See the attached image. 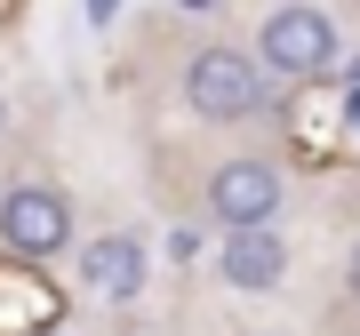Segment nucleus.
<instances>
[{"mask_svg":"<svg viewBox=\"0 0 360 336\" xmlns=\"http://www.w3.org/2000/svg\"><path fill=\"white\" fill-rule=\"evenodd\" d=\"M40 336H65V328H40Z\"/></svg>","mask_w":360,"mask_h":336,"instance_id":"nucleus-12","label":"nucleus"},{"mask_svg":"<svg viewBox=\"0 0 360 336\" xmlns=\"http://www.w3.org/2000/svg\"><path fill=\"white\" fill-rule=\"evenodd\" d=\"M345 280H352V297H360V240H352V264H345Z\"/></svg>","mask_w":360,"mask_h":336,"instance_id":"nucleus-10","label":"nucleus"},{"mask_svg":"<svg viewBox=\"0 0 360 336\" xmlns=\"http://www.w3.org/2000/svg\"><path fill=\"white\" fill-rule=\"evenodd\" d=\"M0 129H8V96H0Z\"/></svg>","mask_w":360,"mask_h":336,"instance_id":"nucleus-11","label":"nucleus"},{"mask_svg":"<svg viewBox=\"0 0 360 336\" xmlns=\"http://www.w3.org/2000/svg\"><path fill=\"white\" fill-rule=\"evenodd\" d=\"M217 272H224V288H281L288 280V240H281V224H224V240H217Z\"/></svg>","mask_w":360,"mask_h":336,"instance_id":"nucleus-6","label":"nucleus"},{"mask_svg":"<svg viewBox=\"0 0 360 336\" xmlns=\"http://www.w3.org/2000/svg\"><path fill=\"white\" fill-rule=\"evenodd\" d=\"M176 96H184L193 120H208V129H240V120L272 112V72L248 49H224V40H217V49H200L193 65H184Z\"/></svg>","mask_w":360,"mask_h":336,"instance_id":"nucleus-1","label":"nucleus"},{"mask_svg":"<svg viewBox=\"0 0 360 336\" xmlns=\"http://www.w3.org/2000/svg\"><path fill=\"white\" fill-rule=\"evenodd\" d=\"M352 80H360V56H352Z\"/></svg>","mask_w":360,"mask_h":336,"instance_id":"nucleus-13","label":"nucleus"},{"mask_svg":"<svg viewBox=\"0 0 360 336\" xmlns=\"http://www.w3.org/2000/svg\"><path fill=\"white\" fill-rule=\"evenodd\" d=\"M168 257H176V264L200 257V233H193V224H176V233H168Z\"/></svg>","mask_w":360,"mask_h":336,"instance_id":"nucleus-7","label":"nucleus"},{"mask_svg":"<svg viewBox=\"0 0 360 336\" xmlns=\"http://www.w3.org/2000/svg\"><path fill=\"white\" fill-rule=\"evenodd\" d=\"M72 240H80V217H72V200L56 193V184L25 176V184L0 193V248H8L16 264H56Z\"/></svg>","mask_w":360,"mask_h":336,"instance_id":"nucleus-3","label":"nucleus"},{"mask_svg":"<svg viewBox=\"0 0 360 336\" xmlns=\"http://www.w3.org/2000/svg\"><path fill=\"white\" fill-rule=\"evenodd\" d=\"M80 280L96 288L104 304H136L144 297V280H153V248H144L136 233H96V240H80Z\"/></svg>","mask_w":360,"mask_h":336,"instance_id":"nucleus-5","label":"nucleus"},{"mask_svg":"<svg viewBox=\"0 0 360 336\" xmlns=\"http://www.w3.org/2000/svg\"><path fill=\"white\" fill-rule=\"evenodd\" d=\"M336 56H345V32H336V16L312 8V0H288V8H272L264 25H257V65L281 80V89L328 80Z\"/></svg>","mask_w":360,"mask_h":336,"instance_id":"nucleus-2","label":"nucleus"},{"mask_svg":"<svg viewBox=\"0 0 360 336\" xmlns=\"http://www.w3.org/2000/svg\"><path fill=\"white\" fill-rule=\"evenodd\" d=\"M345 129L360 136V80H352V89H345Z\"/></svg>","mask_w":360,"mask_h":336,"instance_id":"nucleus-8","label":"nucleus"},{"mask_svg":"<svg viewBox=\"0 0 360 336\" xmlns=\"http://www.w3.org/2000/svg\"><path fill=\"white\" fill-rule=\"evenodd\" d=\"M112 8L120 0H89V25H112Z\"/></svg>","mask_w":360,"mask_h":336,"instance_id":"nucleus-9","label":"nucleus"},{"mask_svg":"<svg viewBox=\"0 0 360 336\" xmlns=\"http://www.w3.org/2000/svg\"><path fill=\"white\" fill-rule=\"evenodd\" d=\"M281 200H288V176L264 153H232L208 168V217L217 224H281Z\"/></svg>","mask_w":360,"mask_h":336,"instance_id":"nucleus-4","label":"nucleus"}]
</instances>
